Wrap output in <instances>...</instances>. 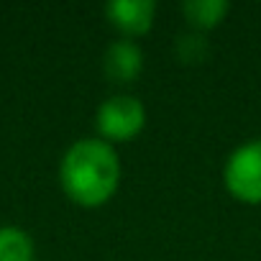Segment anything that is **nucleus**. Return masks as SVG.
I'll use <instances>...</instances> for the list:
<instances>
[{
	"mask_svg": "<svg viewBox=\"0 0 261 261\" xmlns=\"http://www.w3.org/2000/svg\"><path fill=\"white\" fill-rule=\"evenodd\" d=\"M228 11H230L228 0H187V3L182 6V13H185L187 23L197 34L220 26L225 21Z\"/></svg>",
	"mask_w": 261,
	"mask_h": 261,
	"instance_id": "nucleus-6",
	"label": "nucleus"
},
{
	"mask_svg": "<svg viewBox=\"0 0 261 261\" xmlns=\"http://www.w3.org/2000/svg\"><path fill=\"white\" fill-rule=\"evenodd\" d=\"M59 179L72 202L80 207H100L120 185V159L108 141L82 139L67 149L59 164Z\"/></svg>",
	"mask_w": 261,
	"mask_h": 261,
	"instance_id": "nucleus-1",
	"label": "nucleus"
},
{
	"mask_svg": "<svg viewBox=\"0 0 261 261\" xmlns=\"http://www.w3.org/2000/svg\"><path fill=\"white\" fill-rule=\"evenodd\" d=\"M0 261H34V241L16 225H0Z\"/></svg>",
	"mask_w": 261,
	"mask_h": 261,
	"instance_id": "nucleus-7",
	"label": "nucleus"
},
{
	"mask_svg": "<svg viewBox=\"0 0 261 261\" xmlns=\"http://www.w3.org/2000/svg\"><path fill=\"white\" fill-rule=\"evenodd\" d=\"M102 69L113 82H134L144 72V51L134 41H113L105 51Z\"/></svg>",
	"mask_w": 261,
	"mask_h": 261,
	"instance_id": "nucleus-5",
	"label": "nucleus"
},
{
	"mask_svg": "<svg viewBox=\"0 0 261 261\" xmlns=\"http://www.w3.org/2000/svg\"><path fill=\"white\" fill-rule=\"evenodd\" d=\"M108 21L125 36H144L154 26L156 3L154 0H113L105 8Z\"/></svg>",
	"mask_w": 261,
	"mask_h": 261,
	"instance_id": "nucleus-4",
	"label": "nucleus"
},
{
	"mask_svg": "<svg viewBox=\"0 0 261 261\" xmlns=\"http://www.w3.org/2000/svg\"><path fill=\"white\" fill-rule=\"evenodd\" d=\"M174 51H177V59L182 64H202L210 54V44L202 34L192 31V34H185V36L177 39Z\"/></svg>",
	"mask_w": 261,
	"mask_h": 261,
	"instance_id": "nucleus-8",
	"label": "nucleus"
},
{
	"mask_svg": "<svg viewBox=\"0 0 261 261\" xmlns=\"http://www.w3.org/2000/svg\"><path fill=\"white\" fill-rule=\"evenodd\" d=\"M223 182L236 200L246 205L261 202V139L238 146L228 156Z\"/></svg>",
	"mask_w": 261,
	"mask_h": 261,
	"instance_id": "nucleus-3",
	"label": "nucleus"
},
{
	"mask_svg": "<svg viewBox=\"0 0 261 261\" xmlns=\"http://www.w3.org/2000/svg\"><path fill=\"white\" fill-rule=\"evenodd\" d=\"M146 125V110L139 97L115 95L108 97L95 115V128L102 141H130Z\"/></svg>",
	"mask_w": 261,
	"mask_h": 261,
	"instance_id": "nucleus-2",
	"label": "nucleus"
}]
</instances>
